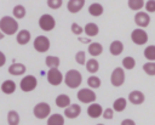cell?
I'll use <instances>...</instances> for the list:
<instances>
[{
	"label": "cell",
	"mask_w": 155,
	"mask_h": 125,
	"mask_svg": "<svg viewBox=\"0 0 155 125\" xmlns=\"http://www.w3.org/2000/svg\"><path fill=\"white\" fill-rule=\"evenodd\" d=\"M0 29L4 34H8L12 35L17 32L18 29V23L15 18L10 17V16H4L0 19Z\"/></svg>",
	"instance_id": "6da1fadb"
},
{
	"label": "cell",
	"mask_w": 155,
	"mask_h": 125,
	"mask_svg": "<svg viewBox=\"0 0 155 125\" xmlns=\"http://www.w3.org/2000/svg\"><path fill=\"white\" fill-rule=\"evenodd\" d=\"M82 81V76H81V73L75 70V69H70L67 72L65 76H64V83L67 86H69L70 89H75L78 86H80Z\"/></svg>",
	"instance_id": "7a4b0ae2"
},
{
	"label": "cell",
	"mask_w": 155,
	"mask_h": 125,
	"mask_svg": "<svg viewBox=\"0 0 155 125\" xmlns=\"http://www.w3.org/2000/svg\"><path fill=\"white\" fill-rule=\"evenodd\" d=\"M38 85V81H36V78L34 75H27L24 76L22 80H21V90L24 91V92H29V91H33Z\"/></svg>",
	"instance_id": "3957f363"
},
{
	"label": "cell",
	"mask_w": 155,
	"mask_h": 125,
	"mask_svg": "<svg viewBox=\"0 0 155 125\" xmlns=\"http://www.w3.org/2000/svg\"><path fill=\"white\" fill-rule=\"evenodd\" d=\"M39 25L42 30L45 32H48V30H52L56 25V21L54 18L51 16V15H42L40 18H39Z\"/></svg>",
	"instance_id": "277c9868"
},
{
	"label": "cell",
	"mask_w": 155,
	"mask_h": 125,
	"mask_svg": "<svg viewBox=\"0 0 155 125\" xmlns=\"http://www.w3.org/2000/svg\"><path fill=\"white\" fill-rule=\"evenodd\" d=\"M34 115L36 117V118H39V119H45L48 114H50V112H51V107H50V104L48 103H46V102H40V103H38L35 107H34Z\"/></svg>",
	"instance_id": "5b68a950"
},
{
	"label": "cell",
	"mask_w": 155,
	"mask_h": 125,
	"mask_svg": "<svg viewBox=\"0 0 155 125\" xmlns=\"http://www.w3.org/2000/svg\"><path fill=\"white\" fill-rule=\"evenodd\" d=\"M76 96H78V100L82 103H91L96 100V93L91 89H81Z\"/></svg>",
	"instance_id": "8992f818"
},
{
	"label": "cell",
	"mask_w": 155,
	"mask_h": 125,
	"mask_svg": "<svg viewBox=\"0 0 155 125\" xmlns=\"http://www.w3.org/2000/svg\"><path fill=\"white\" fill-rule=\"evenodd\" d=\"M110 81H111V84H113L114 86H116V87H117V86H121V85L124 84V81H125V72H124V69L120 68V67L115 68V69L113 70V73H111Z\"/></svg>",
	"instance_id": "52a82bcc"
},
{
	"label": "cell",
	"mask_w": 155,
	"mask_h": 125,
	"mask_svg": "<svg viewBox=\"0 0 155 125\" xmlns=\"http://www.w3.org/2000/svg\"><path fill=\"white\" fill-rule=\"evenodd\" d=\"M131 39H132V41H133L134 44H137V45H144V44L148 41V34H147L143 29L138 28V29H134V30L132 32Z\"/></svg>",
	"instance_id": "ba28073f"
},
{
	"label": "cell",
	"mask_w": 155,
	"mask_h": 125,
	"mask_svg": "<svg viewBox=\"0 0 155 125\" xmlns=\"http://www.w3.org/2000/svg\"><path fill=\"white\" fill-rule=\"evenodd\" d=\"M34 47L39 52H46L50 49V40L44 35H39L34 40Z\"/></svg>",
	"instance_id": "9c48e42d"
},
{
	"label": "cell",
	"mask_w": 155,
	"mask_h": 125,
	"mask_svg": "<svg viewBox=\"0 0 155 125\" xmlns=\"http://www.w3.org/2000/svg\"><path fill=\"white\" fill-rule=\"evenodd\" d=\"M47 80H48V83H50L51 85L57 86V85H59V84L62 83L63 75H62V73H61L57 68H52V69H50L48 73H47Z\"/></svg>",
	"instance_id": "30bf717a"
},
{
	"label": "cell",
	"mask_w": 155,
	"mask_h": 125,
	"mask_svg": "<svg viewBox=\"0 0 155 125\" xmlns=\"http://www.w3.org/2000/svg\"><path fill=\"white\" fill-rule=\"evenodd\" d=\"M80 113H81V107L79 104H70L68 108L64 109V115L69 119H74L79 117Z\"/></svg>",
	"instance_id": "8fae6325"
},
{
	"label": "cell",
	"mask_w": 155,
	"mask_h": 125,
	"mask_svg": "<svg viewBox=\"0 0 155 125\" xmlns=\"http://www.w3.org/2000/svg\"><path fill=\"white\" fill-rule=\"evenodd\" d=\"M134 22H136V24H138L139 27H147L149 23H150V17H149V15L148 13H145V12H138V13H136V16H134Z\"/></svg>",
	"instance_id": "7c38bea8"
},
{
	"label": "cell",
	"mask_w": 155,
	"mask_h": 125,
	"mask_svg": "<svg viewBox=\"0 0 155 125\" xmlns=\"http://www.w3.org/2000/svg\"><path fill=\"white\" fill-rule=\"evenodd\" d=\"M85 5V0H69L68 1V11L71 13L79 12Z\"/></svg>",
	"instance_id": "4fadbf2b"
},
{
	"label": "cell",
	"mask_w": 155,
	"mask_h": 125,
	"mask_svg": "<svg viewBox=\"0 0 155 125\" xmlns=\"http://www.w3.org/2000/svg\"><path fill=\"white\" fill-rule=\"evenodd\" d=\"M87 114L91 117V118H98L103 114V109H102V106L98 104V103H92L91 106H88L87 108Z\"/></svg>",
	"instance_id": "5bb4252c"
},
{
	"label": "cell",
	"mask_w": 155,
	"mask_h": 125,
	"mask_svg": "<svg viewBox=\"0 0 155 125\" xmlns=\"http://www.w3.org/2000/svg\"><path fill=\"white\" fill-rule=\"evenodd\" d=\"M128 100L132 104H140V103L144 102V95H143V92L136 90V91H132L128 95Z\"/></svg>",
	"instance_id": "9a60e30c"
},
{
	"label": "cell",
	"mask_w": 155,
	"mask_h": 125,
	"mask_svg": "<svg viewBox=\"0 0 155 125\" xmlns=\"http://www.w3.org/2000/svg\"><path fill=\"white\" fill-rule=\"evenodd\" d=\"M8 73L12 75H22L25 73V66L22 63H13L8 67Z\"/></svg>",
	"instance_id": "2e32d148"
},
{
	"label": "cell",
	"mask_w": 155,
	"mask_h": 125,
	"mask_svg": "<svg viewBox=\"0 0 155 125\" xmlns=\"http://www.w3.org/2000/svg\"><path fill=\"white\" fill-rule=\"evenodd\" d=\"M109 50H110V53H111V55H114V56H119V55L124 51V45H122L121 41L115 40V41H113V42L110 44Z\"/></svg>",
	"instance_id": "e0dca14e"
},
{
	"label": "cell",
	"mask_w": 155,
	"mask_h": 125,
	"mask_svg": "<svg viewBox=\"0 0 155 125\" xmlns=\"http://www.w3.org/2000/svg\"><path fill=\"white\" fill-rule=\"evenodd\" d=\"M15 90H16V84H15V81H12V80H5V81L1 84V91H2L4 93H7V95L13 93Z\"/></svg>",
	"instance_id": "ac0fdd59"
},
{
	"label": "cell",
	"mask_w": 155,
	"mask_h": 125,
	"mask_svg": "<svg viewBox=\"0 0 155 125\" xmlns=\"http://www.w3.org/2000/svg\"><path fill=\"white\" fill-rule=\"evenodd\" d=\"M30 40V33L27 29L19 30V33L17 34V42L19 45H25L27 42H29Z\"/></svg>",
	"instance_id": "d6986e66"
},
{
	"label": "cell",
	"mask_w": 155,
	"mask_h": 125,
	"mask_svg": "<svg viewBox=\"0 0 155 125\" xmlns=\"http://www.w3.org/2000/svg\"><path fill=\"white\" fill-rule=\"evenodd\" d=\"M102 52H103V46L99 42H91L90 44V46H88V53L91 56L96 57V56H99Z\"/></svg>",
	"instance_id": "ffe728a7"
},
{
	"label": "cell",
	"mask_w": 155,
	"mask_h": 125,
	"mask_svg": "<svg viewBox=\"0 0 155 125\" xmlns=\"http://www.w3.org/2000/svg\"><path fill=\"white\" fill-rule=\"evenodd\" d=\"M56 104H57V107H59V108H68L69 106H70V98H69V96H67V95H59V96H57V98H56Z\"/></svg>",
	"instance_id": "44dd1931"
},
{
	"label": "cell",
	"mask_w": 155,
	"mask_h": 125,
	"mask_svg": "<svg viewBox=\"0 0 155 125\" xmlns=\"http://www.w3.org/2000/svg\"><path fill=\"white\" fill-rule=\"evenodd\" d=\"M88 12H90V15L93 16V17L101 16V15L103 13V6H102L101 4H98V2H93V4L90 5Z\"/></svg>",
	"instance_id": "7402d4cb"
},
{
	"label": "cell",
	"mask_w": 155,
	"mask_h": 125,
	"mask_svg": "<svg viewBox=\"0 0 155 125\" xmlns=\"http://www.w3.org/2000/svg\"><path fill=\"white\" fill-rule=\"evenodd\" d=\"M47 125H64V118L61 114H53L48 118Z\"/></svg>",
	"instance_id": "603a6c76"
},
{
	"label": "cell",
	"mask_w": 155,
	"mask_h": 125,
	"mask_svg": "<svg viewBox=\"0 0 155 125\" xmlns=\"http://www.w3.org/2000/svg\"><path fill=\"white\" fill-rule=\"evenodd\" d=\"M98 32H99V29H98V25L96 23H87L85 25V33L88 36H94L98 34Z\"/></svg>",
	"instance_id": "cb8c5ba5"
},
{
	"label": "cell",
	"mask_w": 155,
	"mask_h": 125,
	"mask_svg": "<svg viewBox=\"0 0 155 125\" xmlns=\"http://www.w3.org/2000/svg\"><path fill=\"white\" fill-rule=\"evenodd\" d=\"M86 69H87V72H90V73H92V74L96 73V72L99 69V63H98V61L94 59V58L88 59L87 63H86Z\"/></svg>",
	"instance_id": "d4e9b609"
},
{
	"label": "cell",
	"mask_w": 155,
	"mask_h": 125,
	"mask_svg": "<svg viewBox=\"0 0 155 125\" xmlns=\"http://www.w3.org/2000/svg\"><path fill=\"white\" fill-rule=\"evenodd\" d=\"M126 106H127V102H126V100H125V98H122V97H120V98L115 100V101H114V103H113L114 110H116V112H122V110L126 108Z\"/></svg>",
	"instance_id": "484cf974"
},
{
	"label": "cell",
	"mask_w": 155,
	"mask_h": 125,
	"mask_svg": "<svg viewBox=\"0 0 155 125\" xmlns=\"http://www.w3.org/2000/svg\"><path fill=\"white\" fill-rule=\"evenodd\" d=\"M7 121L8 125H18L19 123V115L16 110H10L7 114Z\"/></svg>",
	"instance_id": "4316f807"
},
{
	"label": "cell",
	"mask_w": 155,
	"mask_h": 125,
	"mask_svg": "<svg viewBox=\"0 0 155 125\" xmlns=\"http://www.w3.org/2000/svg\"><path fill=\"white\" fill-rule=\"evenodd\" d=\"M45 63L47 67H50V69L52 68H57L59 66V58L56 56H47L45 59Z\"/></svg>",
	"instance_id": "83f0119b"
},
{
	"label": "cell",
	"mask_w": 155,
	"mask_h": 125,
	"mask_svg": "<svg viewBox=\"0 0 155 125\" xmlns=\"http://www.w3.org/2000/svg\"><path fill=\"white\" fill-rule=\"evenodd\" d=\"M144 56H145V58H148L150 62L155 61V45H150V46L145 47V50H144Z\"/></svg>",
	"instance_id": "f1b7e54d"
},
{
	"label": "cell",
	"mask_w": 155,
	"mask_h": 125,
	"mask_svg": "<svg viewBox=\"0 0 155 125\" xmlns=\"http://www.w3.org/2000/svg\"><path fill=\"white\" fill-rule=\"evenodd\" d=\"M13 16L16 18H23L25 16V8L22 6V5H16L15 8H13Z\"/></svg>",
	"instance_id": "f546056e"
},
{
	"label": "cell",
	"mask_w": 155,
	"mask_h": 125,
	"mask_svg": "<svg viewBox=\"0 0 155 125\" xmlns=\"http://www.w3.org/2000/svg\"><path fill=\"white\" fill-rule=\"evenodd\" d=\"M134 64H136V61H134V58L131 57V56H127V57H125V58L122 59V66H124V68H126V69H132V68L134 67Z\"/></svg>",
	"instance_id": "4dcf8cb0"
},
{
	"label": "cell",
	"mask_w": 155,
	"mask_h": 125,
	"mask_svg": "<svg viewBox=\"0 0 155 125\" xmlns=\"http://www.w3.org/2000/svg\"><path fill=\"white\" fill-rule=\"evenodd\" d=\"M87 84H88V86H91L92 89H98V87L101 86V79H99L98 76L92 75V76H90V78L87 79Z\"/></svg>",
	"instance_id": "1f68e13d"
},
{
	"label": "cell",
	"mask_w": 155,
	"mask_h": 125,
	"mask_svg": "<svg viewBox=\"0 0 155 125\" xmlns=\"http://www.w3.org/2000/svg\"><path fill=\"white\" fill-rule=\"evenodd\" d=\"M144 5V1L143 0H130L128 1V6L131 10H140Z\"/></svg>",
	"instance_id": "d6a6232c"
},
{
	"label": "cell",
	"mask_w": 155,
	"mask_h": 125,
	"mask_svg": "<svg viewBox=\"0 0 155 125\" xmlns=\"http://www.w3.org/2000/svg\"><path fill=\"white\" fill-rule=\"evenodd\" d=\"M143 69L149 75H155V62H148L143 66Z\"/></svg>",
	"instance_id": "836d02e7"
},
{
	"label": "cell",
	"mask_w": 155,
	"mask_h": 125,
	"mask_svg": "<svg viewBox=\"0 0 155 125\" xmlns=\"http://www.w3.org/2000/svg\"><path fill=\"white\" fill-rule=\"evenodd\" d=\"M85 52L84 51H79L76 55H75V61L79 63V64H85L86 63V57H85Z\"/></svg>",
	"instance_id": "e575fe53"
},
{
	"label": "cell",
	"mask_w": 155,
	"mask_h": 125,
	"mask_svg": "<svg viewBox=\"0 0 155 125\" xmlns=\"http://www.w3.org/2000/svg\"><path fill=\"white\" fill-rule=\"evenodd\" d=\"M62 4H63V1H62V0H48V1H47V6H48V7H51V8H53V10H56V8L61 7V6H62Z\"/></svg>",
	"instance_id": "d590c367"
},
{
	"label": "cell",
	"mask_w": 155,
	"mask_h": 125,
	"mask_svg": "<svg viewBox=\"0 0 155 125\" xmlns=\"http://www.w3.org/2000/svg\"><path fill=\"white\" fill-rule=\"evenodd\" d=\"M145 10L148 12H155V0H148L145 2Z\"/></svg>",
	"instance_id": "8d00e7d4"
},
{
	"label": "cell",
	"mask_w": 155,
	"mask_h": 125,
	"mask_svg": "<svg viewBox=\"0 0 155 125\" xmlns=\"http://www.w3.org/2000/svg\"><path fill=\"white\" fill-rule=\"evenodd\" d=\"M82 30H85V29H82L78 23H73V24H71V32H73L74 34L80 35V34L82 33Z\"/></svg>",
	"instance_id": "74e56055"
},
{
	"label": "cell",
	"mask_w": 155,
	"mask_h": 125,
	"mask_svg": "<svg viewBox=\"0 0 155 125\" xmlns=\"http://www.w3.org/2000/svg\"><path fill=\"white\" fill-rule=\"evenodd\" d=\"M103 117H104V119H113V117H114V112H113V109L107 108V109L103 112Z\"/></svg>",
	"instance_id": "f35d334b"
},
{
	"label": "cell",
	"mask_w": 155,
	"mask_h": 125,
	"mask_svg": "<svg viewBox=\"0 0 155 125\" xmlns=\"http://www.w3.org/2000/svg\"><path fill=\"white\" fill-rule=\"evenodd\" d=\"M121 125H136V123L132 119H125L121 121Z\"/></svg>",
	"instance_id": "ab89813d"
},
{
	"label": "cell",
	"mask_w": 155,
	"mask_h": 125,
	"mask_svg": "<svg viewBox=\"0 0 155 125\" xmlns=\"http://www.w3.org/2000/svg\"><path fill=\"white\" fill-rule=\"evenodd\" d=\"M0 55H1V57H2V61H1V66H2V64L5 63V55H4V52H1Z\"/></svg>",
	"instance_id": "60d3db41"
},
{
	"label": "cell",
	"mask_w": 155,
	"mask_h": 125,
	"mask_svg": "<svg viewBox=\"0 0 155 125\" xmlns=\"http://www.w3.org/2000/svg\"><path fill=\"white\" fill-rule=\"evenodd\" d=\"M97 125H103V124H97Z\"/></svg>",
	"instance_id": "b9f144b4"
}]
</instances>
